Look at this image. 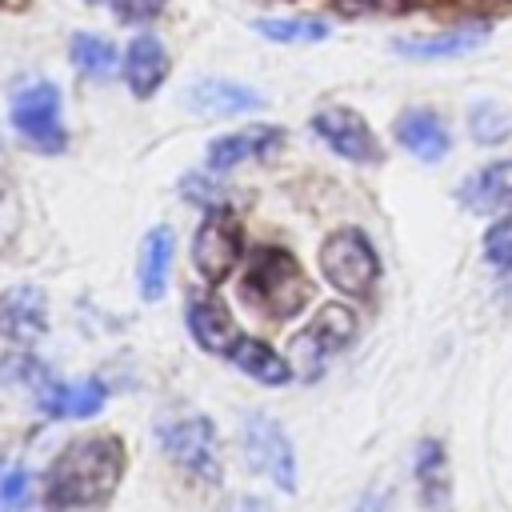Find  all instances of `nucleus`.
Segmentation results:
<instances>
[{
	"mask_svg": "<svg viewBox=\"0 0 512 512\" xmlns=\"http://www.w3.org/2000/svg\"><path fill=\"white\" fill-rule=\"evenodd\" d=\"M124 476V444L116 436H88L68 444L48 476H44V504L56 512L104 504Z\"/></svg>",
	"mask_w": 512,
	"mask_h": 512,
	"instance_id": "1",
	"label": "nucleus"
},
{
	"mask_svg": "<svg viewBox=\"0 0 512 512\" xmlns=\"http://www.w3.org/2000/svg\"><path fill=\"white\" fill-rule=\"evenodd\" d=\"M240 296L248 308H256L264 320H292L312 288H308V276L300 272L296 256L284 252V248H260L244 272V284H240Z\"/></svg>",
	"mask_w": 512,
	"mask_h": 512,
	"instance_id": "2",
	"label": "nucleus"
},
{
	"mask_svg": "<svg viewBox=\"0 0 512 512\" xmlns=\"http://www.w3.org/2000/svg\"><path fill=\"white\" fill-rule=\"evenodd\" d=\"M320 272L336 292L360 300L380 280V256L360 228H336L320 244Z\"/></svg>",
	"mask_w": 512,
	"mask_h": 512,
	"instance_id": "3",
	"label": "nucleus"
},
{
	"mask_svg": "<svg viewBox=\"0 0 512 512\" xmlns=\"http://www.w3.org/2000/svg\"><path fill=\"white\" fill-rule=\"evenodd\" d=\"M12 128L20 132L24 144H32L36 152H64L68 148V132L60 120V88L52 80H32L24 88L12 92L8 104Z\"/></svg>",
	"mask_w": 512,
	"mask_h": 512,
	"instance_id": "4",
	"label": "nucleus"
},
{
	"mask_svg": "<svg viewBox=\"0 0 512 512\" xmlns=\"http://www.w3.org/2000/svg\"><path fill=\"white\" fill-rule=\"evenodd\" d=\"M352 336H356V312L344 308V304H324V308L316 312V320H308V324L292 336V344H288L292 368H296L304 380L320 376V368L328 364V356H336Z\"/></svg>",
	"mask_w": 512,
	"mask_h": 512,
	"instance_id": "5",
	"label": "nucleus"
},
{
	"mask_svg": "<svg viewBox=\"0 0 512 512\" xmlns=\"http://www.w3.org/2000/svg\"><path fill=\"white\" fill-rule=\"evenodd\" d=\"M160 444L172 456L176 468H184L192 480L216 484L224 464H220V444H216V428L208 416H184L176 424L160 428Z\"/></svg>",
	"mask_w": 512,
	"mask_h": 512,
	"instance_id": "6",
	"label": "nucleus"
},
{
	"mask_svg": "<svg viewBox=\"0 0 512 512\" xmlns=\"http://www.w3.org/2000/svg\"><path fill=\"white\" fill-rule=\"evenodd\" d=\"M240 440H244V460L256 472H264L280 492H296V452L272 416H264V412L244 416Z\"/></svg>",
	"mask_w": 512,
	"mask_h": 512,
	"instance_id": "7",
	"label": "nucleus"
},
{
	"mask_svg": "<svg viewBox=\"0 0 512 512\" xmlns=\"http://www.w3.org/2000/svg\"><path fill=\"white\" fill-rule=\"evenodd\" d=\"M244 252V228L236 216H228L224 208H212L204 216V224L192 236V264L208 284H220L232 276V268L240 264Z\"/></svg>",
	"mask_w": 512,
	"mask_h": 512,
	"instance_id": "8",
	"label": "nucleus"
},
{
	"mask_svg": "<svg viewBox=\"0 0 512 512\" xmlns=\"http://www.w3.org/2000/svg\"><path fill=\"white\" fill-rule=\"evenodd\" d=\"M312 132L344 160L352 164H380L384 160V148L376 140V132L368 128V120L356 112V108H340V104H328V108H316L312 112Z\"/></svg>",
	"mask_w": 512,
	"mask_h": 512,
	"instance_id": "9",
	"label": "nucleus"
},
{
	"mask_svg": "<svg viewBox=\"0 0 512 512\" xmlns=\"http://www.w3.org/2000/svg\"><path fill=\"white\" fill-rule=\"evenodd\" d=\"M492 36V20H468L444 32H424V36H396L392 52L404 60H456L464 52H476Z\"/></svg>",
	"mask_w": 512,
	"mask_h": 512,
	"instance_id": "10",
	"label": "nucleus"
},
{
	"mask_svg": "<svg viewBox=\"0 0 512 512\" xmlns=\"http://www.w3.org/2000/svg\"><path fill=\"white\" fill-rule=\"evenodd\" d=\"M280 144H284V128H276V124H252V128L216 136V140L208 144V168H212V172H228V168H236V164H244V160H264V156H272Z\"/></svg>",
	"mask_w": 512,
	"mask_h": 512,
	"instance_id": "11",
	"label": "nucleus"
},
{
	"mask_svg": "<svg viewBox=\"0 0 512 512\" xmlns=\"http://www.w3.org/2000/svg\"><path fill=\"white\" fill-rule=\"evenodd\" d=\"M392 132H396V144L404 152H412L416 160H424V164H436V160H444L452 152V136H448L444 120L432 108H408V112H400L396 124H392Z\"/></svg>",
	"mask_w": 512,
	"mask_h": 512,
	"instance_id": "12",
	"label": "nucleus"
},
{
	"mask_svg": "<svg viewBox=\"0 0 512 512\" xmlns=\"http://www.w3.org/2000/svg\"><path fill=\"white\" fill-rule=\"evenodd\" d=\"M184 104L192 112H200V116L220 120V116H240V112L264 108V96L256 88L240 84V80H216V76H208V80H200V84H192L184 92Z\"/></svg>",
	"mask_w": 512,
	"mask_h": 512,
	"instance_id": "13",
	"label": "nucleus"
},
{
	"mask_svg": "<svg viewBox=\"0 0 512 512\" xmlns=\"http://www.w3.org/2000/svg\"><path fill=\"white\" fill-rule=\"evenodd\" d=\"M168 68H172L168 48H164L156 36L140 32L136 40H128V52H124V80H128V88H132L136 100L156 96L160 84L168 80Z\"/></svg>",
	"mask_w": 512,
	"mask_h": 512,
	"instance_id": "14",
	"label": "nucleus"
},
{
	"mask_svg": "<svg viewBox=\"0 0 512 512\" xmlns=\"http://www.w3.org/2000/svg\"><path fill=\"white\" fill-rule=\"evenodd\" d=\"M48 328V304L44 292L32 284H16L0 296V332L8 340H36Z\"/></svg>",
	"mask_w": 512,
	"mask_h": 512,
	"instance_id": "15",
	"label": "nucleus"
},
{
	"mask_svg": "<svg viewBox=\"0 0 512 512\" xmlns=\"http://www.w3.org/2000/svg\"><path fill=\"white\" fill-rule=\"evenodd\" d=\"M460 204L468 212H484V216L512 208V160H492V164L476 168L460 184Z\"/></svg>",
	"mask_w": 512,
	"mask_h": 512,
	"instance_id": "16",
	"label": "nucleus"
},
{
	"mask_svg": "<svg viewBox=\"0 0 512 512\" xmlns=\"http://www.w3.org/2000/svg\"><path fill=\"white\" fill-rule=\"evenodd\" d=\"M188 332L204 352H216V356H228L232 344L240 340L224 300H216V296H200L188 304Z\"/></svg>",
	"mask_w": 512,
	"mask_h": 512,
	"instance_id": "17",
	"label": "nucleus"
},
{
	"mask_svg": "<svg viewBox=\"0 0 512 512\" xmlns=\"http://www.w3.org/2000/svg\"><path fill=\"white\" fill-rule=\"evenodd\" d=\"M416 488H420V504L428 512H448L452 504V480H448V456L440 440H420L416 444Z\"/></svg>",
	"mask_w": 512,
	"mask_h": 512,
	"instance_id": "18",
	"label": "nucleus"
},
{
	"mask_svg": "<svg viewBox=\"0 0 512 512\" xmlns=\"http://www.w3.org/2000/svg\"><path fill=\"white\" fill-rule=\"evenodd\" d=\"M168 272H172V228H152L140 240V260H136V280H140V296L152 304L168 292Z\"/></svg>",
	"mask_w": 512,
	"mask_h": 512,
	"instance_id": "19",
	"label": "nucleus"
},
{
	"mask_svg": "<svg viewBox=\"0 0 512 512\" xmlns=\"http://www.w3.org/2000/svg\"><path fill=\"white\" fill-rule=\"evenodd\" d=\"M228 360L244 372V376H252L256 384H268V388H276V384H288L292 380V360H284L280 352H272L264 340H252V336H240L236 344H232V352H228Z\"/></svg>",
	"mask_w": 512,
	"mask_h": 512,
	"instance_id": "20",
	"label": "nucleus"
},
{
	"mask_svg": "<svg viewBox=\"0 0 512 512\" xmlns=\"http://www.w3.org/2000/svg\"><path fill=\"white\" fill-rule=\"evenodd\" d=\"M104 396H108V388L100 380H76V384H56L40 404L56 420H64V416L68 420H80V416H96L100 404H104Z\"/></svg>",
	"mask_w": 512,
	"mask_h": 512,
	"instance_id": "21",
	"label": "nucleus"
},
{
	"mask_svg": "<svg viewBox=\"0 0 512 512\" xmlns=\"http://www.w3.org/2000/svg\"><path fill=\"white\" fill-rule=\"evenodd\" d=\"M68 56H72L76 72L88 76V80H108L116 72V60H120L116 56V44L108 36H96V32H72Z\"/></svg>",
	"mask_w": 512,
	"mask_h": 512,
	"instance_id": "22",
	"label": "nucleus"
},
{
	"mask_svg": "<svg viewBox=\"0 0 512 512\" xmlns=\"http://www.w3.org/2000/svg\"><path fill=\"white\" fill-rule=\"evenodd\" d=\"M252 28L272 44H320L332 32L328 20H320V16H264Z\"/></svg>",
	"mask_w": 512,
	"mask_h": 512,
	"instance_id": "23",
	"label": "nucleus"
},
{
	"mask_svg": "<svg viewBox=\"0 0 512 512\" xmlns=\"http://www.w3.org/2000/svg\"><path fill=\"white\" fill-rule=\"evenodd\" d=\"M468 132L476 144H500L512 136V112L496 100H476L468 112Z\"/></svg>",
	"mask_w": 512,
	"mask_h": 512,
	"instance_id": "24",
	"label": "nucleus"
},
{
	"mask_svg": "<svg viewBox=\"0 0 512 512\" xmlns=\"http://www.w3.org/2000/svg\"><path fill=\"white\" fill-rule=\"evenodd\" d=\"M484 264L496 272H512V216H500L496 224L484 228Z\"/></svg>",
	"mask_w": 512,
	"mask_h": 512,
	"instance_id": "25",
	"label": "nucleus"
},
{
	"mask_svg": "<svg viewBox=\"0 0 512 512\" xmlns=\"http://www.w3.org/2000/svg\"><path fill=\"white\" fill-rule=\"evenodd\" d=\"M180 192H184V200H196V204H204L208 212L228 204V188H224V184H216V180H212V176H204V172L184 176V180H180Z\"/></svg>",
	"mask_w": 512,
	"mask_h": 512,
	"instance_id": "26",
	"label": "nucleus"
},
{
	"mask_svg": "<svg viewBox=\"0 0 512 512\" xmlns=\"http://www.w3.org/2000/svg\"><path fill=\"white\" fill-rule=\"evenodd\" d=\"M168 4H172V0H108L112 16H116L120 24H148V20H156Z\"/></svg>",
	"mask_w": 512,
	"mask_h": 512,
	"instance_id": "27",
	"label": "nucleus"
},
{
	"mask_svg": "<svg viewBox=\"0 0 512 512\" xmlns=\"http://www.w3.org/2000/svg\"><path fill=\"white\" fill-rule=\"evenodd\" d=\"M28 472L24 468H12V472H4L0 476V512H16V508H24V500H28Z\"/></svg>",
	"mask_w": 512,
	"mask_h": 512,
	"instance_id": "28",
	"label": "nucleus"
},
{
	"mask_svg": "<svg viewBox=\"0 0 512 512\" xmlns=\"http://www.w3.org/2000/svg\"><path fill=\"white\" fill-rule=\"evenodd\" d=\"M412 0H340L344 12H400Z\"/></svg>",
	"mask_w": 512,
	"mask_h": 512,
	"instance_id": "29",
	"label": "nucleus"
},
{
	"mask_svg": "<svg viewBox=\"0 0 512 512\" xmlns=\"http://www.w3.org/2000/svg\"><path fill=\"white\" fill-rule=\"evenodd\" d=\"M220 512H272V508H268V500H260V496H228V500L220 504Z\"/></svg>",
	"mask_w": 512,
	"mask_h": 512,
	"instance_id": "30",
	"label": "nucleus"
}]
</instances>
